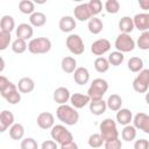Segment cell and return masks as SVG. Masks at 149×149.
I'll list each match as a JSON object with an SVG mask.
<instances>
[{
    "mask_svg": "<svg viewBox=\"0 0 149 149\" xmlns=\"http://www.w3.org/2000/svg\"><path fill=\"white\" fill-rule=\"evenodd\" d=\"M56 116L59 121L68 126H73L78 122L79 120V113L77 112L76 108H73L70 105H59L56 109Z\"/></svg>",
    "mask_w": 149,
    "mask_h": 149,
    "instance_id": "obj_1",
    "label": "cell"
},
{
    "mask_svg": "<svg viewBox=\"0 0 149 149\" xmlns=\"http://www.w3.org/2000/svg\"><path fill=\"white\" fill-rule=\"evenodd\" d=\"M108 90V83L102 78H95L91 83V86L87 90V95L91 101L102 99L104 94Z\"/></svg>",
    "mask_w": 149,
    "mask_h": 149,
    "instance_id": "obj_2",
    "label": "cell"
},
{
    "mask_svg": "<svg viewBox=\"0 0 149 149\" xmlns=\"http://www.w3.org/2000/svg\"><path fill=\"white\" fill-rule=\"evenodd\" d=\"M27 49L29 52L34 55H42L47 54L51 49V41L47 37H35L29 41L27 44Z\"/></svg>",
    "mask_w": 149,
    "mask_h": 149,
    "instance_id": "obj_3",
    "label": "cell"
},
{
    "mask_svg": "<svg viewBox=\"0 0 149 149\" xmlns=\"http://www.w3.org/2000/svg\"><path fill=\"white\" fill-rule=\"evenodd\" d=\"M99 129H100V136L104 140V142L119 137V132L116 129V123L111 118H107V119L102 120L100 126H99Z\"/></svg>",
    "mask_w": 149,
    "mask_h": 149,
    "instance_id": "obj_4",
    "label": "cell"
},
{
    "mask_svg": "<svg viewBox=\"0 0 149 149\" xmlns=\"http://www.w3.org/2000/svg\"><path fill=\"white\" fill-rule=\"evenodd\" d=\"M50 135H51L52 140L59 144H64V143L73 141V136H72L71 132L65 128V126H63V125H54L51 128Z\"/></svg>",
    "mask_w": 149,
    "mask_h": 149,
    "instance_id": "obj_5",
    "label": "cell"
},
{
    "mask_svg": "<svg viewBox=\"0 0 149 149\" xmlns=\"http://www.w3.org/2000/svg\"><path fill=\"white\" fill-rule=\"evenodd\" d=\"M65 44H66V48L69 49V51L73 55L78 56V55H81L85 51L84 41L78 34H70L66 37Z\"/></svg>",
    "mask_w": 149,
    "mask_h": 149,
    "instance_id": "obj_6",
    "label": "cell"
},
{
    "mask_svg": "<svg viewBox=\"0 0 149 149\" xmlns=\"http://www.w3.org/2000/svg\"><path fill=\"white\" fill-rule=\"evenodd\" d=\"M114 47H115L116 51H120V52H122V54H125V52H130V51H133L134 48H135V41H134L133 37H130V35H128V34H120V35H118V37L115 38Z\"/></svg>",
    "mask_w": 149,
    "mask_h": 149,
    "instance_id": "obj_7",
    "label": "cell"
},
{
    "mask_svg": "<svg viewBox=\"0 0 149 149\" xmlns=\"http://www.w3.org/2000/svg\"><path fill=\"white\" fill-rule=\"evenodd\" d=\"M133 88L137 93H146L149 88V70L143 69L133 80Z\"/></svg>",
    "mask_w": 149,
    "mask_h": 149,
    "instance_id": "obj_8",
    "label": "cell"
},
{
    "mask_svg": "<svg viewBox=\"0 0 149 149\" xmlns=\"http://www.w3.org/2000/svg\"><path fill=\"white\" fill-rule=\"evenodd\" d=\"M109 49H111V42L106 38H99L91 44V52L99 57H101L104 54L108 52Z\"/></svg>",
    "mask_w": 149,
    "mask_h": 149,
    "instance_id": "obj_9",
    "label": "cell"
},
{
    "mask_svg": "<svg viewBox=\"0 0 149 149\" xmlns=\"http://www.w3.org/2000/svg\"><path fill=\"white\" fill-rule=\"evenodd\" d=\"M133 122H134L135 129H140L143 133L149 134V115L148 114H146L143 112L135 114Z\"/></svg>",
    "mask_w": 149,
    "mask_h": 149,
    "instance_id": "obj_10",
    "label": "cell"
},
{
    "mask_svg": "<svg viewBox=\"0 0 149 149\" xmlns=\"http://www.w3.org/2000/svg\"><path fill=\"white\" fill-rule=\"evenodd\" d=\"M134 28L140 31H148L149 29V14L148 13H139L133 17Z\"/></svg>",
    "mask_w": 149,
    "mask_h": 149,
    "instance_id": "obj_11",
    "label": "cell"
},
{
    "mask_svg": "<svg viewBox=\"0 0 149 149\" xmlns=\"http://www.w3.org/2000/svg\"><path fill=\"white\" fill-rule=\"evenodd\" d=\"M55 125V118L50 112H42L37 115V126L41 129H51Z\"/></svg>",
    "mask_w": 149,
    "mask_h": 149,
    "instance_id": "obj_12",
    "label": "cell"
},
{
    "mask_svg": "<svg viewBox=\"0 0 149 149\" xmlns=\"http://www.w3.org/2000/svg\"><path fill=\"white\" fill-rule=\"evenodd\" d=\"M73 15H74V19H77L78 21H81V22L88 21L92 17L87 3H80V5L76 6L73 9Z\"/></svg>",
    "mask_w": 149,
    "mask_h": 149,
    "instance_id": "obj_13",
    "label": "cell"
},
{
    "mask_svg": "<svg viewBox=\"0 0 149 149\" xmlns=\"http://www.w3.org/2000/svg\"><path fill=\"white\" fill-rule=\"evenodd\" d=\"M90 98L87 94H83V93H73L70 95V102L71 106L73 108H83L86 105L90 104Z\"/></svg>",
    "mask_w": 149,
    "mask_h": 149,
    "instance_id": "obj_14",
    "label": "cell"
},
{
    "mask_svg": "<svg viewBox=\"0 0 149 149\" xmlns=\"http://www.w3.org/2000/svg\"><path fill=\"white\" fill-rule=\"evenodd\" d=\"M70 95H71L70 94V91L66 87L59 86V87H57L54 91L52 98H54L55 102H57L58 105H64V104H66L70 100Z\"/></svg>",
    "mask_w": 149,
    "mask_h": 149,
    "instance_id": "obj_15",
    "label": "cell"
},
{
    "mask_svg": "<svg viewBox=\"0 0 149 149\" xmlns=\"http://www.w3.org/2000/svg\"><path fill=\"white\" fill-rule=\"evenodd\" d=\"M14 123V115L12 112L5 109L0 112V133L6 132Z\"/></svg>",
    "mask_w": 149,
    "mask_h": 149,
    "instance_id": "obj_16",
    "label": "cell"
},
{
    "mask_svg": "<svg viewBox=\"0 0 149 149\" xmlns=\"http://www.w3.org/2000/svg\"><path fill=\"white\" fill-rule=\"evenodd\" d=\"M73 80L78 84V85H85L88 83L90 80V72L84 66H79L74 70L73 72Z\"/></svg>",
    "mask_w": 149,
    "mask_h": 149,
    "instance_id": "obj_17",
    "label": "cell"
},
{
    "mask_svg": "<svg viewBox=\"0 0 149 149\" xmlns=\"http://www.w3.org/2000/svg\"><path fill=\"white\" fill-rule=\"evenodd\" d=\"M77 23H76V20L74 17L70 16V15H66V16H62L59 22H58V27L61 29V31L63 33H70L72 31L74 28H76Z\"/></svg>",
    "mask_w": 149,
    "mask_h": 149,
    "instance_id": "obj_18",
    "label": "cell"
},
{
    "mask_svg": "<svg viewBox=\"0 0 149 149\" xmlns=\"http://www.w3.org/2000/svg\"><path fill=\"white\" fill-rule=\"evenodd\" d=\"M33 34H34V29L29 23H20L16 28V37L17 38H22V40L27 41L33 37Z\"/></svg>",
    "mask_w": 149,
    "mask_h": 149,
    "instance_id": "obj_19",
    "label": "cell"
},
{
    "mask_svg": "<svg viewBox=\"0 0 149 149\" xmlns=\"http://www.w3.org/2000/svg\"><path fill=\"white\" fill-rule=\"evenodd\" d=\"M16 87H17L20 93H30L35 88V83H34V80L31 78L23 77V78H21L19 80Z\"/></svg>",
    "mask_w": 149,
    "mask_h": 149,
    "instance_id": "obj_20",
    "label": "cell"
},
{
    "mask_svg": "<svg viewBox=\"0 0 149 149\" xmlns=\"http://www.w3.org/2000/svg\"><path fill=\"white\" fill-rule=\"evenodd\" d=\"M133 120V113L130 112V109L128 108H120L116 112V121L122 125V126H127L130 123V121Z\"/></svg>",
    "mask_w": 149,
    "mask_h": 149,
    "instance_id": "obj_21",
    "label": "cell"
},
{
    "mask_svg": "<svg viewBox=\"0 0 149 149\" xmlns=\"http://www.w3.org/2000/svg\"><path fill=\"white\" fill-rule=\"evenodd\" d=\"M61 68L65 73H73L74 70L77 69V61L71 56H66L62 58Z\"/></svg>",
    "mask_w": 149,
    "mask_h": 149,
    "instance_id": "obj_22",
    "label": "cell"
},
{
    "mask_svg": "<svg viewBox=\"0 0 149 149\" xmlns=\"http://www.w3.org/2000/svg\"><path fill=\"white\" fill-rule=\"evenodd\" d=\"M90 106V112L94 115H101L106 112L107 106H106V101H104L102 99L100 100H94V101H90L88 104Z\"/></svg>",
    "mask_w": 149,
    "mask_h": 149,
    "instance_id": "obj_23",
    "label": "cell"
},
{
    "mask_svg": "<svg viewBox=\"0 0 149 149\" xmlns=\"http://www.w3.org/2000/svg\"><path fill=\"white\" fill-rule=\"evenodd\" d=\"M47 22V16L42 12H34L29 16V24L31 27H42Z\"/></svg>",
    "mask_w": 149,
    "mask_h": 149,
    "instance_id": "obj_24",
    "label": "cell"
},
{
    "mask_svg": "<svg viewBox=\"0 0 149 149\" xmlns=\"http://www.w3.org/2000/svg\"><path fill=\"white\" fill-rule=\"evenodd\" d=\"M121 105H122V98H121L119 94H116V93L111 94V95L108 97L107 101H106L107 108H109V109L113 111V112H118V111L121 108Z\"/></svg>",
    "mask_w": 149,
    "mask_h": 149,
    "instance_id": "obj_25",
    "label": "cell"
},
{
    "mask_svg": "<svg viewBox=\"0 0 149 149\" xmlns=\"http://www.w3.org/2000/svg\"><path fill=\"white\" fill-rule=\"evenodd\" d=\"M87 28H88V31L93 35H98L99 33H101L102 28H104V23L100 19L95 17V16H92L90 20H88V23H87Z\"/></svg>",
    "mask_w": 149,
    "mask_h": 149,
    "instance_id": "obj_26",
    "label": "cell"
},
{
    "mask_svg": "<svg viewBox=\"0 0 149 149\" xmlns=\"http://www.w3.org/2000/svg\"><path fill=\"white\" fill-rule=\"evenodd\" d=\"M119 29L121 31V34H128L133 31L134 29V23H133V19L129 16H123L120 19L119 21Z\"/></svg>",
    "mask_w": 149,
    "mask_h": 149,
    "instance_id": "obj_27",
    "label": "cell"
},
{
    "mask_svg": "<svg viewBox=\"0 0 149 149\" xmlns=\"http://www.w3.org/2000/svg\"><path fill=\"white\" fill-rule=\"evenodd\" d=\"M24 135V127L21 123H13L9 127V136L12 140L19 141L22 140Z\"/></svg>",
    "mask_w": 149,
    "mask_h": 149,
    "instance_id": "obj_28",
    "label": "cell"
},
{
    "mask_svg": "<svg viewBox=\"0 0 149 149\" xmlns=\"http://www.w3.org/2000/svg\"><path fill=\"white\" fill-rule=\"evenodd\" d=\"M0 28L1 31H6V33H12L13 29L15 28V21L13 19V16L10 15H3L0 20Z\"/></svg>",
    "mask_w": 149,
    "mask_h": 149,
    "instance_id": "obj_29",
    "label": "cell"
},
{
    "mask_svg": "<svg viewBox=\"0 0 149 149\" xmlns=\"http://www.w3.org/2000/svg\"><path fill=\"white\" fill-rule=\"evenodd\" d=\"M107 61L109 63V65H113V66H119L122 64V62L125 61V55L120 51H112L108 57H107Z\"/></svg>",
    "mask_w": 149,
    "mask_h": 149,
    "instance_id": "obj_30",
    "label": "cell"
},
{
    "mask_svg": "<svg viewBox=\"0 0 149 149\" xmlns=\"http://www.w3.org/2000/svg\"><path fill=\"white\" fill-rule=\"evenodd\" d=\"M121 137H122V140H125L127 142H130V141L135 140V137H136V129H135V127L132 126V125L125 126L122 132H121Z\"/></svg>",
    "mask_w": 149,
    "mask_h": 149,
    "instance_id": "obj_31",
    "label": "cell"
},
{
    "mask_svg": "<svg viewBox=\"0 0 149 149\" xmlns=\"http://www.w3.org/2000/svg\"><path fill=\"white\" fill-rule=\"evenodd\" d=\"M94 69L99 72V73H104V72H107L108 69H109V63L107 61V58L105 57H97L94 59Z\"/></svg>",
    "mask_w": 149,
    "mask_h": 149,
    "instance_id": "obj_32",
    "label": "cell"
},
{
    "mask_svg": "<svg viewBox=\"0 0 149 149\" xmlns=\"http://www.w3.org/2000/svg\"><path fill=\"white\" fill-rule=\"evenodd\" d=\"M128 70L132 72H140L143 70V61L140 57H132L128 61Z\"/></svg>",
    "mask_w": 149,
    "mask_h": 149,
    "instance_id": "obj_33",
    "label": "cell"
},
{
    "mask_svg": "<svg viewBox=\"0 0 149 149\" xmlns=\"http://www.w3.org/2000/svg\"><path fill=\"white\" fill-rule=\"evenodd\" d=\"M19 9L23 14H33L35 12V5L30 0H21L19 2Z\"/></svg>",
    "mask_w": 149,
    "mask_h": 149,
    "instance_id": "obj_34",
    "label": "cell"
},
{
    "mask_svg": "<svg viewBox=\"0 0 149 149\" xmlns=\"http://www.w3.org/2000/svg\"><path fill=\"white\" fill-rule=\"evenodd\" d=\"M12 50L15 54H23L27 50V42L22 38H15L12 42Z\"/></svg>",
    "mask_w": 149,
    "mask_h": 149,
    "instance_id": "obj_35",
    "label": "cell"
},
{
    "mask_svg": "<svg viewBox=\"0 0 149 149\" xmlns=\"http://www.w3.org/2000/svg\"><path fill=\"white\" fill-rule=\"evenodd\" d=\"M136 44L141 50H148L149 49V31H143L137 38Z\"/></svg>",
    "mask_w": 149,
    "mask_h": 149,
    "instance_id": "obj_36",
    "label": "cell"
},
{
    "mask_svg": "<svg viewBox=\"0 0 149 149\" xmlns=\"http://www.w3.org/2000/svg\"><path fill=\"white\" fill-rule=\"evenodd\" d=\"M105 9L108 14H116L120 10V2L118 0H107L105 2Z\"/></svg>",
    "mask_w": 149,
    "mask_h": 149,
    "instance_id": "obj_37",
    "label": "cell"
},
{
    "mask_svg": "<svg viewBox=\"0 0 149 149\" xmlns=\"http://www.w3.org/2000/svg\"><path fill=\"white\" fill-rule=\"evenodd\" d=\"M87 143H88V146H90L91 148L97 149V148L102 147V144H104V140L101 139L100 134H92V135L88 137Z\"/></svg>",
    "mask_w": 149,
    "mask_h": 149,
    "instance_id": "obj_38",
    "label": "cell"
},
{
    "mask_svg": "<svg viewBox=\"0 0 149 149\" xmlns=\"http://www.w3.org/2000/svg\"><path fill=\"white\" fill-rule=\"evenodd\" d=\"M87 6L90 8V12H91L92 16L98 15L102 9V2L100 0H91L90 2H87Z\"/></svg>",
    "mask_w": 149,
    "mask_h": 149,
    "instance_id": "obj_39",
    "label": "cell"
},
{
    "mask_svg": "<svg viewBox=\"0 0 149 149\" xmlns=\"http://www.w3.org/2000/svg\"><path fill=\"white\" fill-rule=\"evenodd\" d=\"M10 41H12V36H10V34L0 30V51L6 50V49L9 47Z\"/></svg>",
    "mask_w": 149,
    "mask_h": 149,
    "instance_id": "obj_40",
    "label": "cell"
},
{
    "mask_svg": "<svg viewBox=\"0 0 149 149\" xmlns=\"http://www.w3.org/2000/svg\"><path fill=\"white\" fill-rule=\"evenodd\" d=\"M21 149H38V144L35 139L33 137H26L21 141Z\"/></svg>",
    "mask_w": 149,
    "mask_h": 149,
    "instance_id": "obj_41",
    "label": "cell"
},
{
    "mask_svg": "<svg viewBox=\"0 0 149 149\" xmlns=\"http://www.w3.org/2000/svg\"><path fill=\"white\" fill-rule=\"evenodd\" d=\"M5 100H6L8 104H10V105H16V104H19L20 100H21V93L19 92V90H15V91H13L12 93H9V94L5 98Z\"/></svg>",
    "mask_w": 149,
    "mask_h": 149,
    "instance_id": "obj_42",
    "label": "cell"
},
{
    "mask_svg": "<svg viewBox=\"0 0 149 149\" xmlns=\"http://www.w3.org/2000/svg\"><path fill=\"white\" fill-rule=\"evenodd\" d=\"M104 147H105V149H121L122 148V143L118 137V139H114V140L105 141L104 142Z\"/></svg>",
    "mask_w": 149,
    "mask_h": 149,
    "instance_id": "obj_43",
    "label": "cell"
},
{
    "mask_svg": "<svg viewBox=\"0 0 149 149\" xmlns=\"http://www.w3.org/2000/svg\"><path fill=\"white\" fill-rule=\"evenodd\" d=\"M12 84H13V83H12V81H9L7 77H5V76L0 74V94H1V93H3L8 87H10V86H12Z\"/></svg>",
    "mask_w": 149,
    "mask_h": 149,
    "instance_id": "obj_44",
    "label": "cell"
},
{
    "mask_svg": "<svg viewBox=\"0 0 149 149\" xmlns=\"http://www.w3.org/2000/svg\"><path fill=\"white\" fill-rule=\"evenodd\" d=\"M134 149H149V141L146 139L136 140L134 143Z\"/></svg>",
    "mask_w": 149,
    "mask_h": 149,
    "instance_id": "obj_45",
    "label": "cell"
},
{
    "mask_svg": "<svg viewBox=\"0 0 149 149\" xmlns=\"http://www.w3.org/2000/svg\"><path fill=\"white\" fill-rule=\"evenodd\" d=\"M41 149H58V148H57V143L54 140H47L42 142Z\"/></svg>",
    "mask_w": 149,
    "mask_h": 149,
    "instance_id": "obj_46",
    "label": "cell"
},
{
    "mask_svg": "<svg viewBox=\"0 0 149 149\" xmlns=\"http://www.w3.org/2000/svg\"><path fill=\"white\" fill-rule=\"evenodd\" d=\"M61 149H78V144L74 141H71V142L61 144Z\"/></svg>",
    "mask_w": 149,
    "mask_h": 149,
    "instance_id": "obj_47",
    "label": "cell"
},
{
    "mask_svg": "<svg viewBox=\"0 0 149 149\" xmlns=\"http://www.w3.org/2000/svg\"><path fill=\"white\" fill-rule=\"evenodd\" d=\"M139 5L142 7V9H144V10H147V9H149V0H140L139 1Z\"/></svg>",
    "mask_w": 149,
    "mask_h": 149,
    "instance_id": "obj_48",
    "label": "cell"
},
{
    "mask_svg": "<svg viewBox=\"0 0 149 149\" xmlns=\"http://www.w3.org/2000/svg\"><path fill=\"white\" fill-rule=\"evenodd\" d=\"M3 69H5V59L0 56V73L3 71Z\"/></svg>",
    "mask_w": 149,
    "mask_h": 149,
    "instance_id": "obj_49",
    "label": "cell"
}]
</instances>
